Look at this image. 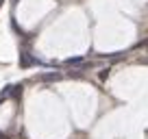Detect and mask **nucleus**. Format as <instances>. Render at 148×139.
Returning a JSON list of instances; mask_svg holds the SVG:
<instances>
[{
    "label": "nucleus",
    "instance_id": "f257e3e1",
    "mask_svg": "<svg viewBox=\"0 0 148 139\" xmlns=\"http://www.w3.org/2000/svg\"><path fill=\"white\" fill-rule=\"evenodd\" d=\"M61 78H63L61 72H46V74H39V80H44V83H55V80H61Z\"/></svg>",
    "mask_w": 148,
    "mask_h": 139
},
{
    "label": "nucleus",
    "instance_id": "f03ea898",
    "mask_svg": "<svg viewBox=\"0 0 148 139\" xmlns=\"http://www.w3.org/2000/svg\"><path fill=\"white\" fill-rule=\"evenodd\" d=\"M35 61H33V57L28 55V52H22V59H20V65L22 67H28V65H33Z\"/></svg>",
    "mask_w": 148,
    "mask_h": 139
},
{
    "label": "nucleus",
    "instance_id": "7ed1b4c3",
    "mask_svg": "<svg viewBox=\"0 0 148 139\" xmlns=\"http://www.w3.org/2000/svg\"><path fill=\"white\" fill-rule=\"evenodd\" d=\"M65 65H83V59H81V57H74V59L65 61Z\"/></svg>",
    "mask_w": 148,
    "mask_h": 139
},
{
    "label": "nucleus",
    "instance_id": "20e7f679",
    "mask_svg": "<svg viewBox=\"0 0 148 139\" xmlns=\"http://www.w3.org/2000/svg\"><path fill=\"white\" fill-rule=\"evenodd\" d=\"M107 76H109V70H102L100 74H98V78H100V80H107Z\"/></svg>",
    "mask_w": 148,
    "mask_h": 139
},
{
    "label": "nucleus",
    "instance_id": "39448f33",
    "mask_svg": "<svg viewBox=\"0 0 148 139\" xmlns=\"http://www.w3.org/2000/svg\"><path fill=\"white\" fill-rule=\"evenodd\" d=\"M0 139H9V137H7V135H5V133H0Z\"/></svg>",
    "mask_w": 148,
    "mask_h": 139
},
{
    "label": "nucleus",
    "instance_id": "423d86ee",
    "mask_svg": "<svg viewBox=\"0 0 148 139\" xmlns=\"http://www.w3.org/2000/svg\"><path fill=\"white\" fill-rule=\"evenodd\" d=\"M2 2H5V0H0V7H2Z\"/></svg>",
    "mask_w": 148,
    "mask_h": 139
}]
</instances>
